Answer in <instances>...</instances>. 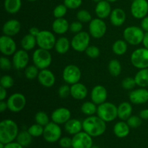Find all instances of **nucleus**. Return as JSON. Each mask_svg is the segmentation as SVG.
<instances>
[{
    "instance_id": "obj_1",
    "label": "nucleus",
    "mask_w": 148,
    "mask_h": 148,
    "mask_svg": "<svg viewBox=\"0 0 148 148\" xmlns=\"http://www.w3.org/2000/svg\"><path fill=\"white\" fill-rule=\"evenodd\" d=\"M106 123L98 116H90L82 121V130L91 137H98L106 132Z\"/></svg>"
},
{
    "instance_id": "obj_2",
    "label": "nucleus",
    "mask_w": 148,
    "mask_h": 148,
    "mask_svg": "<svg viewBox=\"0 0 148 148\" xmlns=\"http://www.w3.org/2000/svg\"><path fill=\"white\" fill-rule=\"evenodd\" d=\"M18 127L12 119H4L0 123V143L7 144L17 139Z\"/></svg>"
},
{
    "instance_id": "obj_3",
    "label": "nucleus",
    "mask_w": 148,
    "mask_h": 148,
    "mask_svg": "<svg viewBox=\"0 0 148 148\" xmlns=\"http://www.w3.org/2000/svg\"><path fill=\"white\" fill-rule=\"evenodd\" d=\"M97 115L106 122H111L118 117V107L112 103L105 102L98 105Z\"/></svg>"
},
{
    "instance_id": "obj_4",
    "label": "nucleus",
    "mask_w": 148,
    "mask_h": 148,
    "mask_svg": "<svg viewBox=\"0 0 148 148\" xmlns=\"http://www.w3.org/2000/svg\"><path fill=\"white\" fill-rule=\"evenodd\" d=\"M144 36V30L137 26L127 27L123 33L124 40L127 43L133 46H137L140 43H143Z\"/></svg>"
},
{
    "instance_id": "obj_5",
    "label": "nucleus",
    "mask_w": 148,
    "mask_h": 148,
    "mask_svg": "<svg viewBox=\"0 0 148 148\" xmlns=\"http://www.w3.org/2000/svg\"><path fill=\"white\" fill-rule=\"evenodd\" d=\"M33 62L35 66L40 70L47 69L52 62L51 54L49 50L39 48L33 52Z\"/></svg>"
},
{
    "instance_id": "obj_6",
    "label": "nucleus",
    "mask_w": 148,
    "mask_h": 148,
    "mask_svg": "<svg viewBox=\"0 0 148 148\" xmlns=\"http://www.w3.org/2000/svg\"><path fill=\"white\" fill-rule=\"evenodd\" d=\"M132 64L139 69L148 68V49L140 48L136 49L131 55Z\"/></svg>"
},
{
    "instance_id": "obj_7",
    "label": "nucleus",
    "mask_w": 148,
    "mask_h": 148,
    "mask_svg": "<svg viewBox=\"0 0 148 148\" xmlns=\"http://www.w3.org/2000/svg\"><path fill=\"white\" fill-rule=\"evenodd\" d=\"M90 42V36L85 31L76 33L71 40V46L77 52H83L86 51Z\"/></svg>"
},
{
    "instance_id": "obj_8",
    "label": "nucleus",
    "mask_w": 148,
    "mask_h": 148,
    "mask_svg": "<svg viewBox=\"0 0 148 148\" xmlns=\"http://www.w3.org/2000/svg\"><path fill=\"white\" fill-rule=\"evenodd\" d=\"M37 45L39 48L46 50H51L56 44V37L49 30H40L36 37Z\"/></svg>"
},
{
    "instance_id": "obj_9",
    "label": "nucleus",
    "mask_w": 148,
    "mask_h": 148,
    "mask_svg": "<svg viewBox=\"0 0 148 148\" xmlns=\"http://www.w3.org/2000/svg\"><path fill=\"white\" fill-rule=\"evenodd\" d=\"M43 138L46 142L53 143L60 140L62 136V130L59 124L55 122H49L44 127Z\"/></svg>"
},
{
    "instance_id": "obj_10",
    "label": "nucleus",
    "mask_w": 148,
    "mask_h": 148,
    "mask_svg": "<svg viewBox=\"0 0 148 148\" xmlns=\"http://www.w3.org/2000/svg\"><path fill=\"white\" fill-rule=\"evenodd\" d=\"M82 73L77 66L74 64L67 65L64 69L62 77L65 82L69 85H74L80 80Z\"/></svg>"
},
{
    "instance_id": "obj_11",
    "label": "nucleus",
    "mask_w": 148,
    "mask_h": 148,
    "mask_svg": "<svg viewBox=\"0 0 148 148\" xmlns=\"http://www.w3.org/2000/svg\"><path fill=\"white\" fill-rule=\"evenodd\" d=\"M8 109L14 113H18L23 110L26 105V98L22 93L16 92L10 95L7 99Z\"/></svg>"
},
{
    "instance_id": "obj_12",
    "label": "nucleus",
    "mask_w": 148,
    "mask_h": 148,
    "mask_svg": "<svg viewBox=\"0 0 148 148\" xmlns=\"http://www.w3.org/2000/svg\"><path fill=\"white\" fill-rule=\"evenodd\" d=\"M107 26L105 22L101 18L92 19L89 24L90 35L94 38L99 39L103 37L106 33Z\"/></svg>"
},
{
    "instance_id": "obj_13",
    "label": "nucleus",
    "mask_w": 148,
    "mask_h": 148,
    "mask_svg": "<svg viewBox=\"0 0 148 148\" xmlns=\"http://www.w3.org/2000/svg\"><path fill=\"white\" fill-rule=\"evenodd\" d=\"M130 10L134 18L143 19L148 13V1L147 0H134Z\"/></svg>"
},
{
    "instance_id": "obj_14",
    "label": "nucleus",
    "mask_w": 148,
    "mask_h": 148,
    "mask_svg": "<svg viewBox=\"0 0 148 148\" xmlns=\"http://www.w3.org/2000/svg\"><path fill=\"white\" fill-rule=\"evenodd\" d=\"M73 148H91L92 147V139L85 132H80L72 137Z\"/></svg>"
},
{
    "instance_id": "obj_15",
    "label": "nucleus",
    "mask_w": 148,
    "mask_h": 148,
    "mask_svg": "<svg viewBox=\"0 0 148 148\" xmlns=\"http://www.w3.org/2000/svg\"><path fill=\"white\" fill-rule=\"evenodd\" d=\"M0 51L4 56H12L17 51L16 43L11 36H4L0 38Z\"/></svg>"
},
{
    "instance_id": "obj_16",
    "label": "nucleus",
    "mask_w": 148,
    "mask_h": 148,
    "mask_svg": "<svg viewBox=\"0 0 148 148\" xmlns=\"http://www.w3.org/2000/svg\"><path fill=\"white\" fill-rule=\"evenodd\" d=\"M29 60L30 59H29V55L27 51L24 49L18 50L13 54V66L17 70H21L27 67Z\"/></svg>"
},
{
    "instance_id": "obj_17",
    "label": "nucleus",
    "mask_w": 148,
    "mask_h": 148,
    "mask_svg": "<svg viewBox=\"0 0 148 148\" xmlns=\"http://www.w3.org/2000/svg\"><path fill=\"white\" fill-rule=\"evenodd\" d=\"M130 101L132 103L141 105L148 101V90L144 88L134 90L130 93Z\"/></svg>"
},
{
    "instance_id": "obj_18",
    "label": "nucleus",
    "mask_w": 148,
    "mask_h": 148,
    "mask_svg": "<svg viewBox=\"0 0 148 148\" xmlns=\"http://www.w3.org/2000/svg\"><path fill=\"white\" fill-rule=\"evenodd\" d=\"M38 80L42 86L45 88H51L56 82V77L51 71L47 69H41L39 72L38 76Z\"/></svg>"
},
{
    "instance_id": "obj_19",
    "label": "nucleus",
    "mask_w": 148,
    "mask_h": 148,
    "mask_svg": "<svg viewBox=\"0 0 148 148\" xmlns=\"http://www.w3.org/2000/svg\"><path fill=\"white\" fill-rule=\"evenodd\" d=\"M71 119V112L66 108H59L52 112L51 119L58 124H63Z\"/></svg>"
},
{
    "instance_id": "obj_20",
    "label": "nucleus",
    "mask_w": 148,
    "mask_h": 148,
    "mask_svg": "<svg viewBox=\"0 0 148 148\" xmlns=\"http://www.w3.org/2000/svg\"><path fill=\"white\" fill-rule=\"evenodd\" d=\"M91 100L96 105H100L106 102L108 96L106 89L103 85H96L91 91Z\"/></svg>"
},
{
    "instance_id": "obj_21",
    "label": "nucleus",
    "mask_w": 148,
    "mask_h": 148,
    "mask_svg": "<svg viewBox=\"0 0 148 148\" xmlns=\"http://www.w3.org/2000/svg\"><path fill=\"white\" fill-rule=\"evenodd\" d=\"M21 29V24L15 19H11L6 22L2 27V32L4 35L8 36H15L18 34Z\"/></svg>"
},
{
    "instance_id": "obj_22",
    "label": "nucleus",
    "mask_w": 148,
    "mask_h": 148,
    "mask_svg": "<svg viewBox=\"0 0 148 148\" xmlns=\"http://www.w3.org/2000/svg\"><path fill=\"white\" fill-rule=\"evenodd\" d=\"M95 12L98 18H107L108 16H110L111 12H112L110 2L107 0H103V1L97 3Z\"/></svg>"
},
{
    "instance_id": "obj_23",
    "label": "nucleus",
    "mask_w": 148,
    "mask_h": 148,
    "mask_svg": "<svg viewBox=\"0 0 148 148\" xmlns=\"http://www.w3.org/2000/svg\"><path fill=\"white\" fill-rule=\"evenodd\" d=\"M70 95L76 100H83L88 95V88L82 83H75L70 87Z\"/></svg>"
},
{
    "instance_id": "obj_24",
    "label": "nucleus",
    "mask_w": 148,
    "mask_h": 148,
    "mask_svg": "<svg viewBox=\"0 0 148 148\" xmlns=\"http://www.w3.org/2000/svg\"><path fill=\"white\" fill-rule=\"evenodd\" d=\"M127 15L124 10L121 8H116L112 10L110 14V20L113 25L119 27L121 26L126 21Z\"/></svg>"
},
{
    "instance_id": "obj_25",
    "label": "nucleus",
    "mask_w": 148,
    "mask_h": 148,
    "mask_svg": "<svg viewBox=\"0 0 148 148\" xmlns=\"http://www.w3.org/2000/svg\"><path fill=\"white\" fill-rule=\"evenodd\" d=\"M52 29H53V31L56 34H64L69 29V24L67 20L64 17L56 18L52 24Z\"/></svg>"
},
{
    "instance_id": "obj_26",
    "label": "nucleus",
    "mask_w": 148,
    "mask_h": 148,
    "mask_svg": "<svg viewBox=\"0 0 148 148\" xmlns=\"http://www.w3.org/2000/svg\"><path fill=\"white\" fill-rule=\"evenodd\" d=\"M64 128L65 130L69 134H75L80 132L82 130V122H81L79 119H69L67 122L65 123Z\"/></svg>"
},
{
    "instance_id": "obj_27",
    "label": "nucleus",
    "mask_w": 148,
    "mask_h": 148,
    "mask_svg": "<svg viewBox=\"0 0 148 148\" xmlns=\"http://www.w3.org/2000/svg\"><path fill=\"white\" fill-rule=\"evenodd\" d=\"M132 114V106L128 102H123L118 106V117L122 121H127Z\"/></svg>"
},
{
    "instance_id": "obj_28",
    "label": "nucleus",
    "mask_w": 148,
    "mask_h": 148,
    "mask_svg": "<svg viewBox=\"0 0 148 148\" xmlns=\"http://www.w3.org/2000/svg\"><path fill=\"white\" fill-rule=\"evenodd\" d=\"M130 132V127L128 124L124 121H119L114 127V133L119 138H124L128 136Z\"/></svg>"
},
{
    "instance_id": "obj_29",
    "label": "nucleus",
    "mask_w": 148,
    "mask_h": 148,
    "mask_svg": "<svg viewBox=\"0 0 148 148\" xmlns=\"http://www.w3.org/2000/svg\"><path fill=\"white\" fill-rule=\"evenodd\" d=\"M71 42H69L67 38L61 37L56 40L54 48L57 53L60 54H64L69 50Z\"/></svg>"
},
{
    "instance_id": "obj_30",
    "label": "nucleus",
    "mask_w": 148,
    "mask_h": 148,
    "mask_svg": "<svg viewBox=\"0 0 148 148\" xmlns=\"http://www.w3.org/2000/svg\"><path fill=\"white\" fill-rule=\"evenodd\" d=\"M21 0H4V10L10 14H16V13H17L21 9Z\"/></svg>"
},
{
    "instance_id": "obj_31",
    "label": "nucleus",
    "mask_w": 148,
    "mask_h": 148,
    "mask_svg": "<svg viewBox=\"0 0 148 148\" xmlns=\"http://www.w3.org/2000/svg\"><path fill=\"white\" fill-rule=\"evenodd\" d=\"M136 84L140 88L148 87V68L140 69L134 77Z\"/></svg>"
},
{
    "instance_id": "obj_32",
    "label": "nucleus",
    "mask_w": 148,
    "mask_h": 148,
    "mask_svg": "<svg viewBox=\"0 0 148 148\" xmlns=\"http://www.w3.org/2000/svg\"><path fill=\"white\" fill-rule=\"evenodd\" d=\"M36 44H37L36 37L32 36L30 33L25 36L21 40L22 48L27 51L34 49Z\"/></svg>"
},
{
    "instance_id": "obj_33",
    "label": "nucleus",
    "mask_w": 148,
    "mask_h": 148,
    "mask_svg": "<svg viewBox=\"0 0 148 148\" xmlns=\"http://www.w3.org/2000/svg\"><path fill=\"white\" fill-rule=\"evenodd\" d=\"M128 46L126 40H118L114 43L112 46V51L115 54L118 56L124 55L127 52Z\"/></svg>"
},
{
    "instance_id": "obj_34",
    "label": "nucleus",
    "mask_w": 148,
    "mask_h": 148,
    "mask_svg": "<svg viewBox=\"0 0 148 148\" xmlns=\"http://www.w3.org/2000/svg\"><path fill=\"white\" fill-rule=\"evenodd\" d=\"M33 137L28 132V131H22L19 132L17 137V142L20 143L23 147H27L32 143Z\"/></svg>"
},
{
    "instance_id": "obj_35",
    "label": "nucleus",
    "mask_w": 148,
    "mask_h": 148,
    "mask_svg": "<svg viewBox=\"0 0 148 148\" xmlns=\"http://www.w3.org/2000/svg\"><path fill=\"white\" fill-rule=\"evenodd\" d=\"M98 107H96V104L93 102H90L87 101L85 102L81 106V111L85 115L90 116H93L95 113H97Z\"/></svg>"
},
{
    "instance_id": "obj_36",
    "label": "nucleus",
    "mask_w": 148,
    "mask_h": 148,
    "mask_svg": "<svg viewBox=\"0 0 148 148\" xmlns=\"http://www.w3.org/2000/svg\"><path fill=\"white\" fill-rule=\"evenodd\" d=\"M108 71L114 77H118L121 72V65L117 59H112L108 64Z\"/></svg>"
},
{
    "instance_id": "obj_37",
    "label": "nucleus",
    "mask_w": 148,
    "mask_h": 148,
    "mask_svg": "<svg viewBox=\"0 0 148 148\" xmlns=\"http://www.w3.org/2000/svg\"><path fill=\"white\" fill-rule=\"evenodd\" d=\"M38 68L35 65L27 66L25 70V75L27 79H34L38 76Z\"/></svg>"
},
{
    "instance_id": "obj_38",
    "label": "nucleus",
    "mask_w": 148,
    "mask_h": 148,
    "mask_svg": "<svg viewBox=\"0 0 148 148\" xmlns=\"http://www.w3.org/2000/svg\"><path fill=\"white\" fill-rule=\"evenodd\" d=\"M43 130H44V127L36 123V124L30 126L28 130H27V131L31 134L33 137H38L40 136L43 135Z\"/></svg>"
},
{
    "instance_id": "obj_39",
    "label": "nucleus",
    "mask_w": 148,
    "mask_h": 148,
    "mask_svg": "<svg viewBox=\"0 0 148 148\" xmlns=\"http://www.w3.org/2000/svg\"><path fill=\"white\" fill-rule=\"evenodd\" d=\"M35 120L37 124L45 127L49 123V118L47 114L44 111H39L35 116Z\"/></svg>"
},
{
    "instance_id": "obj_40",
    "label": "nucleus",
    "mask_w": 148,
    "mask_h": 148,
    "mask_svg": "<svg viewBox=\"0 0 148 148\" xmlns=\"http://www.w3.org/2000/svg\"><path fill=\"white\" fill-rule=\"evenodd\" d=\"M77 18L82 23H90L92 20L90 13L85 10H81L78 11V12L77 13Z\"/></svg>"
},
{
    "instance_id": "obj_41",
    "label": "nucleus",
    "mask_w": 148,
    "mask_h": 148,
    "mask_svg": "<svg viewBox=\"0 0 148 148\" xmlns=\"http://www.w3.org/2000/svg\"><path fill=\"white\" fill-rule=\"evenodd\" d=\"M67 7L64 4H59L54 8L53 11V16L56 18H62L66 14L67 12Z\"/></svg>"
},
{
    "instance_id": "obj_42",
    "label": "nucleus",
    "mask_w": 148,
    "mask_h": 148,
    "mask_svg": "<svg viewBox=\"0 0 148 148\" xmlns=\"http://www.w3.org/2000/svg\"><path fill=\"white\" fill-rule=\"evenodd\" d=\"M137 85L136 84V81L134 79V77H128L124 78L121 82V86L125 90H132L134 87Z\"/></svg>"
},
{
    "instance_id": "obj_43",
    "label": "nucleus",
    "mask_w": 148,
    "mask_h": 148,
    "mask_svg": "<svg viewBox=\"0 0 148 148\" xmlns=\"http://www.w3.org/2000/svg\"><path fill=\"white\" fill-rule=\"evenodd\" d=\"M0 84L1 86L3 88L8 89V88H12L14 85V79L10 75H4L1 77L0 79Z\"/></svg>"
},
{
    "instance_id": "obj_44",
    "label": "nucleus",
    "mask_w": 148,
    "mask_h": 148,
    "mask_svg": "<svg viewBox=\"0 0 148 148\" xmlns=\"http://www.w3.org/2000/svg\"><path fill=\"white\" fill-rule=\"evenodd\" d=\"M88 57L91 59H96L100 55V49L95 46H89L85 51Z\"/></svg>"
},
{
    "instance_id": "obj_45",
    "label": "nucleus",
    "mask_w": 148,
    "mask_h": 148,
    "mask_svg": "<svg viewBox=\"0 0 148 148\" xmlns=\"http://www.w3.org/2000/svg\"><path fill=\"white\" fill-rule=\"evenodd\" d=\"M127 124L130 128H137L142 124V119L137 116H131L127 119Z\"/></svg>"
},
{
    "instance_id": "obj_46",
    "label": "nucleus",
    "mask_w": 148,
    "mask_h": 148,
    "mask_svg": "<svg viewBox=\"0 0 148 148\" xmlns=\"http://www.w3.org/2000/svg\"><path fill=\"white\" fill-rule=\"evenodd\" d=\"M82 4V0H64V4L70 10L79 8Z\"/></svg>"
},
{
    "instance_id": "obj_47",
    "label": "nucleus",
    "mask_w": 148,
    "mask_h": 148,
    "mask_svg": "<svg viewBox=\"0 0 148 148\" xmlns=\"http://www.w3.org/2000/svg\"><path fill=\"white\" fill-rule=\"evenodd\" d=\"M0 66L1 69L4 71L10 70L12 67L11 61L5 56H1L0 58Z\"/></svg>"
},
{
    "instance_id": "obj_48",
    "label": "nucleus",
    "mask_w": 148,
    "mask_h": 148,
    "mask_svg": "<svg viewBox=\"0 0 148 148\" xmlns=\"http://www.w3.org/2000/svg\"><path fill=\"white\" fill-rule=\"evenodd\" d=\"M59 95L62 98H66L70 95V88L67 85H63L59 88Z\"/></svg>"
},
{
    "instance_id": "obj_49",
    "label": "nucleus",
    "mask_w": 148,
    "mask_h": 148,
    "mask_svg": "<svg viewBox=\"0 0 148 148\" xmlns=\"http://www.w3.org/2000/svg\"><path fill=\"white\" fill-rule=\"evenodd\" d=\"M82 24L81 22L78 21H75L73 23H72L69 25V30L71 32L74 33H78L79 32L82 31Z\"/></svg>"
},
{
    "instance_id": "obj_50",
    "label": "nucleus",
    "mask_w": 148,
    "mask_h": 148,
    "mask_svg": "<svg viewBox=\"0 0 148 148\" xmlns=\"http://www.w3.org/2000/svg\"><path fill=\"white\" fill-rule=\"evenodd\" d=\"M59 145L63 148H69L72 145V140L67 137H62L59 140Z\"/></svg>"
},
{
    "instance_id": "obj_51",
    "label": "nucleus",
    "mask_w": 148,
    "mask_h": 148,
    "mask_svg": "<svg viewBox=\"0 0 148 148\" xmlns=\"http://www.w3.org/2000/svg\"><path fill=\"white\" fill-rule=\"evenodd\" d=\"M141 27L144 31L148 32V16H146L144 18L142 19Z\"/></svg>"
},
{
    "instance_id": "obj_52",
    "label": "nucleus",
    "mask_w": 148,
    "mask_h": 148,
    "mask_svg": "<svg viewBox=\"0 0 148 148\" xmlns=\"http://www.w3.org/2000/svg\"><path fill=\"white\" fill-rule=\"evenodd\" d=\"M24 147L21 145L20 143H14V142H12V143H7V144H5V147L4 148H23Z\"/></svg>"
},
{
    "instance_id": "obj_53",
    "label": "nucleus",
    "mask_w": 148,
    "mask_h": 148,
    "mask_svg": "<svg viewBox=\"0 0 148 148\" xmlns=\"http://www.w3.org/2000/svg\"><path fill=\"white\" fill-rule=\"evenodd\" d=\"M40 31V30H39L38 27H32L31 28H30V30H29V33H30V35H32V36H35V37H37V36L39 34Z\"/></svg>"
},
{
    "instance_id": "obj_54",
    "label": "nucleus",
    "mask_w": 148,
    "mask_h": 148,
    "mask_svg": "<svg viewBox=\"0 0 148 148\" xmlns=\"http://www.w3.org/2000/svg\"><path fill=\"white\" fill-rule=\"evenodd\" d=\"M6 88L3 87H0V101H4L7 97V90Z\"/></svg>"
},
{
    "instance_id": "obj_55",
    "label": "nucleus",
    "mask_w": 148,
    "mask_h": 148,
    "mask_svg": "<svg viewBox=\"0 0 148 148\" xmlns=\"http://www.w3.org/2000/svg\"><path fill=\"white\" fill-rule=\"evenodd\" d=\"M7 109H8L7 103L4 101H0V112L3 113Z\"/></svg>"
},
{
    "instance_id": "obj_56",
    "label": "nucleus",
    "mask_w": 148,
    "mask_h": 148,
    "mask_svg": "<svg viewBox=\"0 0 148 148\" xmlns=\"http://www.w3.org/2000/svg\"><path fill=\"white\" fill-rule=\"evenodd\" d=\"M140 117L142 119H148V109H144L140 111Z\"/></svg>"
},
{
    "instance_id": "obj_57",
    "label": "nucleus",
    "mask_w": 148,
    "mask_h": 148,
    "mask_svg": "<svg viewBox=\"0 0 148 148\" xmlns=\"http://www.w3.org/2000/svg\"><path fill=\"white\" fill-rule=\"evenodd\" d=\"M143 43L144 45V47L146 48V49H148V32H146L145 33L144 38H143Z\"/></svg>"
},
{
    "instance_id": "obj_58",
    "label": "nucleus",
    "mask_w": 148,
    "mask_h": 148,
    "mask_svg": "<svg viewBox=\"0 0 148 148\" xmlns=\"http://www.w3.org/2000/svg\"><path fill=\"white\" fill-rule=\"evenodd\" d=\"M5 147V144L2 143H0V148H4Z\"/></svg>"
},
{
    "instance_id": "obj_59",
    "label": "nucleus",
    "mask_w": 148,
    "mask_h": 148,
    "mask_svg": "<svg viewBox=\"0 0 148 148\" xmlns=\"http://www.w3.org/2000/svg\"><path fill=\"white\" fill-rule=\"evenodd\" d=\"M108 1H109V2H115V1H118V0H107Z\"/></svg>"
},
{
    "instance_id": "obj_60",
    "label": "nucleus",
    "mask_w": 148,
    "mask_h": 148,
    "mask_svg": "<svg viewBox=\"0 0 148 148\" xmlns=\"http://www.w3.org/2000/svg\"><path fill=\"white\" fill-rule=\"evenodd\" d=\"M92 1H94V2H96V3H98V2H100V1H103V0H92Z\"/></svg>"
},
{
    "instance_id": "obj_61",
    "label": "nucleus",
    "mask_w": 148,
    "mask_h": 148,
    "mask_svg": "<svg viewBox=\"0 0 148 148\" xmlns=\"http://www.w3.org/2000/svg\"><path fill=\"white\" fill-rule=\"evenodd\" d=\"M91 148H99V147H97V146H92V147H91Z\"/></svg>"
},
{
    "instance_id": "obj_62",
    "label": "nucleus",
    "mask_w": 148,
    "mask_h": 148,
    "mask_svg": "<svg viewBox=\"0 0 148 148\" xmlns=\"http://www.w3.org/2000/svg\"><path fill=\"white\" fill-rule=\"evenodd\" d=\"M27 1H37V0H27Z\"/></svg>"
},
{
    "instance_id": "obj_63",
    "label": "nucleus",
    "mask_w": 148,
    "mask_h": 148,
    "mask_svg": "<svg viewBox=\"0 0 148 148\" xmlns=\"http://www.w3.org/2000/svg\"><path fill=\"white\" fill-rule=\"evenodd\" d=\"M69 148H73V147H69Z\"/></svg>"
}]
</instances>
